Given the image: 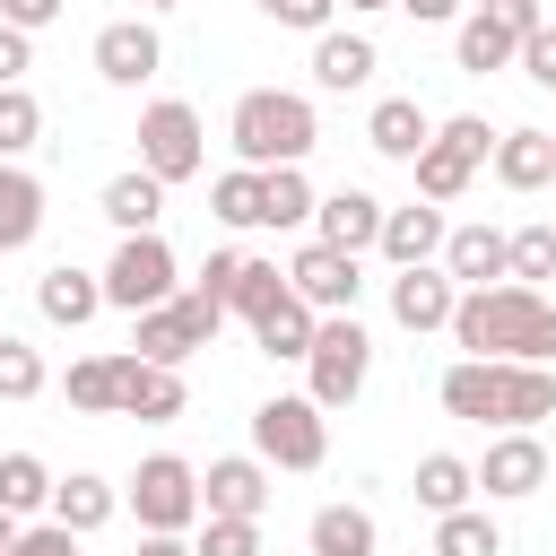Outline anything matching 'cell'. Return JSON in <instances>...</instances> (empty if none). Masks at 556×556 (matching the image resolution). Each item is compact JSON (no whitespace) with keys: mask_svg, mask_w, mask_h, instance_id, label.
<instances>
[{"mask_svg":"<svg viewBox=\"0 0 556 556\" xmlns=\"http://www.w3.org/2000/svg\"><path fill=\"white\" fill-rule=\"evenodd\" d=\"M321 417H330V408H321L313 391H278V400L252 408V452L278 460V469H321V460H330V426H321Z\"/></svg>","mask_w":556,"mask_h":556,"instance_id":"cell-4","label":"cell"},{"mask_svg":"<svg viewBox=\"0 0 556 556\" xmlns=\"http://www.w3.org/2000/svg\"><path fill=\"white\" fill-rule=\"evenodd\" d=\"M304 374H313V400H321V408H348V400L365 391V374H374L365 321H356V313H321V330H313V348H304Z\"/></svg>","mask_w":556,"mask_h":556,"instance_id":"cell-5","label":"cell"},{"mask_svg":"<svg viewBox=\"0 0 556 556\" xmlns=\"http://www.w3.org/2000/svg\"><path fill=\"white\" fill-rule=\"evenodd\" d=\"M208 208H217L226 226H269V182H261V165L217 174V182H208Z\"/></svg>","mask_w":556,"mask_h":556,"instance_id":"cell-31","label":"cell"},{"mask_svg":"<svg viewBox=\"0 0 556 556\" xmlns=\"http://www.w3.org/2000/svg\"><path fill=\"white\" fill-rule=\"evenodd\" d=\"M235 278H243V252H208V269H200V287H208L217 304L235 295Z\"/></svg>","mask_w":556,"mask_h":556,"instance_id":"cell-45","label":"cell"},{"mask_svg":"<svg viewBox=\"0 0 556 556\" xmlns=\"http://www.w3.org/2000/svg\"><path fill=\"white\" fill-rule=\"evenodd\" d=\"M35 391H43V356L0 330V400H35Z\"/></svg>","mask_w":556,"mask_h":556,"instance_id":"cell-39","label":"cell"},{"mask_svg":"<svg viewBox=\"0 0 556 556\" xmlns=\"http://www.w3.org/2000/svg\"><path fill=\"white\" fill-rule=\"evenodd\" d=\"M521 70H530L539 87H556V26H539V35H521Z\"/></svg>","mask_w":556,"mask_h":556,"instance_id":"cell-43","label":"cell"},{"mask_svg":"<svg viewBox=\"0 0 556 556\" xmlns=\"http://www.w3.org/2000/svg\"><path fill=\"white\" fill-rule=\"evenodd\" d=\"M478 495V460H460V452H426L417 460V504L426 513H460Z\"/></svg>","mask_w":556,"mask_h":556,"instance_id":"cell-29","label":"cell"},{"mask_svg":"<svg viewBox=\"0 0 556 556\" xmlns=\"http://www.w3.org/2000/svg\"><path fill=\"white\" fill-rule=\"evenodd\" d=\"M434 556H504V530L486 513H434Z\"/></svg>","mask_w":556,"mask_h":556,"instance_id":"cell-34","label":"cell"},{"mask_svg":"<svg viewBox=\"0 0 556 556\" xmlns=\"http://www.w3.org/2000/svg\"><path fill=\"white\" fill-rule=\"evenodd\" d=\"M26 61H35V52H26V26L0 17V87H26Z\"/></svg>","mask_w":556,"mask_h":556,"instance_id":"cell-42","label":"cell"},{"mask_svg":"<svg viewBox=\"0 0 556 556\" xmlns=\"http://www.w3.org/2000/svg\"><path fill=\"white\" fill-rule=\"evenodd\" d=\"M452 339L469 356H521V365H547L556 356V304L521 278H495V287H460L452 304Z\"/></svg>","mask_w":556,"mask_h":556,"instance_id":"cell-1","label":"cell"},{"mask_svg":"<svg viewBox=\"0 0 556 556\" xmlns=\"http://www.w3.org/2000/svg\"><path fill=\"white\" fill-rule=\"evenodd\" d=\"M374 70H382V52H374L365 35H330V26L313 35V87H330V96H348V87H365Z\"/></svg>","mask_w":556,"mask_h":556,"instance_id":"cell-22","label":"cell"},{"mask_svg":"<svg viewBox=\"0 0 556 556\" xmlns=\"http://www.w3.org/2000/svg\"><path fill=\"white\" fill-rule=\"evenodd\" d=\"M443 408L469 417V426H539L556 417V374L547 365H521V356H460L443 374Z\"/></svg>","mask_w":556,"mask_h":556,"instance_id":"cell-2","label":"cell"},{"mask_svg":"<svg viewBox=\"0 0 556 556\" xmlns=\"http://www.w3.org/2000/svg\"><path fill=\"white\" fill-rule=\"evenodd\" d=\"M0 17L35 35V26H52V17H61V0H0Z\"/></svg>","mask_w":556,"mask_h":556,"instance_id":"cell-47","label":"cell"},{"mask_svg":"<svg viewBox=\"0 0 556 556\" xmlns=\"http://www.w3.org/2000/svg\"><path fill=\"white\" fill-rule=\"evenodd\" d=\"M417 26H443V17H460V0H400Z\"/></svg>","mask_w":556,"mask_h":556,"instance_id":"cell-48","label":"cell"},{"mask_svg":"<svg viewBox=\"0 0 556 556\" xmlns=\"http://www.w3.org/2000/svg\"><path fill=\"white\" fill-rule=\"evenodd\" d=\"M43 139V104L26 87H0V156H26Z\"/></svg>","mask_w":556,"mask_h":556,"instance_id":"cell-37","label":"cell"},{"mask_svg":"<svg viewBox=\"0 0 556 556\" xmlns=\"http://www.w3.org/2000/svg\"><path fill=\"white\" fill-rule=\"evenodd\" d=\"M61 391H70L78 417H122V374H113V356H78Z\"/></svg>","mask_w":556,"mask_h":556,"instance_id":"cell-32","label":"cell"},{"mask_svg":"<svg viewBox=\"0 0 556 556\" xmlns=\"http://www.w3.org/2000/svg\"><path fill=\"white\" fill-rule=\"evenodd\" d=\"M200 556H261V521H235V513H200Z\"/></svg>","mask_w":556,"mask_h":556,"instance_id":"cell-38","label":"cell"},{"mask_svg":"<svg viewBox=\"0 0 556 556\" xmlns=\"http://www.w3.org/2000/svg\"><path fill=\"white\" fill-rule=\"evenodd\" d=\"M478 486H486V495H539V486H547V443H539L530 426H504V434L486 443V460H478Z\"/></svg>","mask_w":556,"mask_h":556,"instance_id":"cell-14","label":"cell"},{"mask_svg":"<svg viewBox=\"0 0 556 556\" xmlns=\"http://www.w3.org/2000/svg\"><path fill=\"white\" fill-rule=\"evenodd\" d=\"M139 9H174V0H139Z\"/></svg>","mask_w":556,"mask_h":556,"instance_id":"cell-53","label":"cell"},{"mask_svg":"<svg viewBox=\"0 0 556 556\" xmlns=\"http://www.w3.org/2000/svg\"><path fill=\"white\" fill-rule=\"evenodd\" d=\"M139 556H200V547H182V530H148V539H139Z\"/></svg>","mask_w":556,"mask_h":556,"instance_id":"cell-49","label":"cell"},{"mask_svg":"<svg viewBox=\"0 0 556 556\" xmlns=\"http://www.w3.org/2000/svg\"><path fill=\"white\" fill-rule=\"evenodd\" d=\"M443 269H452L460 287H495V278H513V235H495V226H452V235H443Z\"/></svg>","mask_w":556,"mask_h":556,"instance_id":"cell-17","label":"cell"},{"mask_svg":"<svg viewBox=\"0 0 556 556\" xmlns=\"http://www.w3.org/2000/svg\"><path fill=\"white\" fill-rule=\"evenodd\" d=\"M35 304H43V321L78 330V321H96V313H104V278L61 261V269H43V278H35Z\"/></svg>","mask_w":556,"mask_h":556,"instance_id":"cell-21","label":"cell"},{"mask_svg":"<svg viewBox=\"0 0 556 556\" xmlns=\"http://www.w3.org/2000/svg\"><path fill=\"white\" fill-rule=\"evenodd\" d=\"M452 52H460V70L469 78H486V70H504V61H521V35L495 17V9H478V17H460V35H452Z\"/></svg>","mask_w":556,"mask_h":556,"instance_id":"cell-26","label":"cell"},{"mask_svg":"<svg viewBox=\"0 0 556 556\" xmlns=\"http://www.w3.org/2000/svg\"><path fill=\"white\" fill-rule=\"evenodd\" d=\"M478 9H495L513 35H539V26H547V17H539V0H478Z\"/></svg>","mask_w":556,"mask_h":556,"instance_id":"cell-46","label":"cell"},{"mask_svg":"<svg viewBox=\"0 0 556 556\" xmlns=\"http://www.w3.org/2000/svg\"><path fill=\"white\" fill-rule=\"evenodd\" d=\"M452 304H460V278L434 269V261H417V269L391 278V321L400 330H452Z\"/></svg>","mask_w":556,"mask_h":556,"instance_id":"cell-13","label":"cell"},{"mask_svg":"<svg viewBox=\"0 0 556 556\" xmlns=\"http://www.w3.org/2000/svg\"><path fill=\"white\" fill-rule=\"evenodd\" d=\"M200 113L182 104V96H156L148 113H139V165L156 174V182H191L200 174Z\"/></svg>","mask_w":556,"mask_h":556,"instance_id":"cell-9","label":"cell"},{"mask_svg":"<svg viewBox=\"0 0 556 556\" xmlns=\"http://www.w3.org/2000/svg\"><path fill=\"white\" fill-rule=\"evenodd\" d=\"M374 513L365 504H321L313 513V556H374Z\"/></svg>","mask_w":556,"mask_h":556,"instance_id":"cell-30","label":"cell"},{"mask_svg":"<svg viewBox=\"0 0 556 556\" xmlns=\"http://www.w3.org/2000/svg\"><path fill=\"white\" fill-rule=\"evenodd\" d=\"M113 374H122V417H139V426H165V417H182V365H156V356H139V348H122L113 356Z\"/></svg>","mask_w":556,"mask_h":556,"instance_id":"cell-12","label":"cell"},{"mask_svg":"<svg viewBox=\"0 0 556 556\" xmlns=\"http://www.w3.org/2000/svg\"><path fill=\"white\" fill-rule=\"evenodd\" d=\"M287 287H295L313 313H356V287H365V278H356V252H339V243L313 235V243L287 261Z\"/></svg>","mask_w":556,"mask_h":556,"instance_id":"cell-11","label":"cell"},{"mask_svg":"<svg viewBox=\"0 0 556 556\" xmlns=\"http://www.w3.org/2000/svg\"><path fill=\"white\" fill-rule=\"evenodd\" d=\"M113 513H122V486H104L96 469H70V478L52 486V521H70L78 539H87V530H104Z\"/></svg>","mask_w":556,"mask_h":556,"instance_id":"cell-25","label":"cell"},{"mask_svg":"<svg viewBox=\"0 0 556 556\" xmlns=\"http://www.w3.org/2000/svg\"><path fill=\"white\" fill-rule=\"evenodd\" d=\"M261 182H269V226H304L321 208V191L304 182V165H261Z\"/></svg>","mask_w":556,"mask_h":556,"instance_id":"cell-35","label":"cell"},{"mask_svg":"<svg viewBox=\"0 0 556 556\" xmlns=\"http://www.w3.org/2000/svg\"><path fill=\"white\" fill-rule=\"evenodd\" d=\"M139 321V356H156V365H182V356H200L208 339H217V321H226V304L208 295V287H191V295H165V304H148V313H130Z\"/></svg>","mask_w":556,"mask_h":556,"instance_id":"cell-8","label":"cell"},{"mask_svg":"<svg viewBox=\"0 0 556 556\" xmlns=\"http://www.w3.org/2000/svg\"><path fill=\"white\" fill-rule=\"evenodd\" d=\"M156 61H165V43H156V26H148V17H113V26L96 35V70H104L113 87L156 78Z\"/></svg>","mask_w":556,"mask_h":556,"instance_id":"cell-16","label":"cell"},{"mask_svg":"<svg viewBox=\"0 0 556 556\" xmlns=\"http://www.w3.org/2000/svg\"><path fill=\"white\" fill-rule=\"evenodd\" d=\"M513 278L530 287V278H556V226H521L513 235Z\"/></svg>","mask_w":556,"mask_h":556,"instance_id":"cell-40","label":"cell"},{"mask_svg":"<svg viewBox=\"0 0 556 556\" xmlns=\"http://www.w3.org/2000/svg\"><path fill=\"white\" fill-rule=\"evenodd\" d=\"M313 330H321V313H313V304H304L295 287H287V295H278V304H269V313L252 321L261 356H304V348H313Z\"/></svg>","mask_w":556,"mask_h":556,"instance_id":"cell-28","label":"cell"},{"mask_svg":"<svg viewBox=\"0 0 556 556\" xmlns=\"http://www.w3.org/2000/svg\"><path fill=\"white\" fill-rule=\"evenodd\" d=\"M443 235H452V226H443V200H408V208H382V243H374V252H382L391 269H417V261L443 252Z\"/></svg>","mask_w":556,"mask_h":556,"instance_id":"cell-15","label":"cell"},{"mask_svg":"<svg viewBox=\"0 0 556 556\" xmlns=\"http://www.w3.org/2000/svg\"><path fill=\"white\" fill-rule=\"evenodd\" d=\"M278 295H287V269H278V261H252V252H243V278H235V295H226V313H243V321H261V313H269Z\"/></svg>","mask_w":556,"mask_h":556,"instance_id":"cell-36","label":"cell"},{"mask_svg":"<svg viewBox=\"0 0 556 556\" xmlns=\"http://www.w3.org/2000/svg\"><path fill=\"white\" fill-rule=\"evenodd\" d=\"M96 208H104L122 235H148V226L165 217V182H156L148 165H130V174H113V182H104V200H96Z\"/></svg>","mask_w":556,"mask_h":556,"instance_id":"cell-24","label":"cell"},{"mask_svg":"<svg viewBox=\"0 0 556 556\" xmlns=\"http://www.w3.org/2000/svg\"><path fill=\"white\" fill-rule=\"evenodd\" d=\"M495 156V130L478 122V113H460V122H434V139L417 148V200H460L469 182H478V165Z\"/></svg>","mask_w":556,"mask_h":556,"instance_id":"cell-7","label":"cell"},{"mask_svg":"<svg viewBox=\"0 0 556 556\" xmlns=\"http://www.w3.org/2000/svg\"><path fill=\"white\" fill-rule=\"evenodd\" d=\"M365 139H374L382 156H400V165H417V148L434 139V122H426V104H417V96H382V104L365 113Z\"/></svg>","mask_w":556,"mask_h":556,"instance_id":"cell-23","label":"cell"},{"mask_svg":"<svg viewBox=\"0 0 556 556\" xmlns=\"http://www.w3.org/2000/svg\"><path fill=\"white\" fill-rule=\"evenodd\" d=\"M486 165L504 191H539V182H556V130H504Z\"/></svg>","mask_w":556,"mask_h":556,"instance_id":"cell-19","label":"cell"},{"mask_svg":"<svg viewBox=\"0 0 556 556\" xmlns=\"http://www.w3.org/2000/svg\"><path fill=\"white\" fill-rule=\"evenodd\" d=\"M330 9H339V0H278L269 17H278V26H304V35H321V26H330Z\"/></svg>","mask_w":556,"mask_h":556,"instance_id":"cell-44","label":"cell"},{"mask_svg":"<svg viewBox=\"0 0 556 556\" xmlns=\"http://www.w3.org/2000/svg\"><path fill=\"white\" fill-rule=\"evenodd\" d=\"M313 226H321V243H339V252H365V243H382V200L374 191H330L321 208H313Z\"/></svg>","mask_w":556,"mask_h":556,"instance_id":"cell-20","label":"cell"},{"mask_svg":"<svg viewBox=\"0 0 556 556\" xmlns=\"http://www.w3.org/2000/svg\"><path fill=\"white\" fill-rule=\"evenodd\" d=\"M17 530H26V521H17V513H9V504H0V556H9V547H17Z\"/></svg>","mask_w":556,"mask_h":556,"instance_id":"cell-50","label":"cell"},{"mask_svg":"<svg viewBox=\"0 0 556 556\" xmlns=\"http://www.w3.org/2000/svg\"><path fill=\"white\" fill-rule=\"evenodd\" d=\"M35 235H43V182L0 165V252H26Z\"/></svg>","mask_w":556,"mask_h":556,"instance_id":"cell-27","label":"cell"},{"mask_svg":"<svg viewBox=\"0 0 556 556\" xmlns=\"http://www.w3.org/2000/svg\"><path fill=\"white\" fill-rule=\"evenodd\" d=\"M174 295V252H165V235L148 226V235H122V252L104 261V304H122V313H148V304H165Z\"/></svg>","mask_w":556,"mask_h":556,"instance_id":"cell-10","label":"cell"},{"mask_svg":"<svg viewBox=\"0 0 556 556\" xmlns=\"http://www.w3.org/2000/svg\"><path fill=\"white\" fill-rule=\"evenodd\" d=\"M9 556H78V530L70 521H35V530H17Z\"/></svg>","mask_w":556,"mask_h":556,"instance_id":"cell-41","label":"cell"},{"mask_svg":"<svg viewBox=\"0 0 556 556\" xmlns=\"http://www.w3.org/2000/svg\"><path fill=\"white\" fill-rule=\"evenodd\" d=\"M226 139H235L243 165H304L313 139H321V122H313L304 96H287V87H252V96H235Z\"/></svg>","mask_w":556,"mask_h":556,"instance_id":"cell-3","label":"cell"},{"mask_svg":"<svg viewBox=\"0 0 556 556\" xmlns=\"http://www.w3.org/2000/svg\"><path fill=\"white\" fill-rule=\"evenodd\" d=\"M52 486H61V478H52L35 452H9V460H0V504H9L17 521H26V513H43V504H52Z\"/></svg>","mask_w":556,"mask_h":556,"instance_id":"cell-33","label":"cell"},{"mask_svg":"<svg viewBox=\"0 0 556 556\" xmlns=\"http://www.w3.org/2000/svg\"><path fill=\"white\" fill-rule=\"evenodd\" d=\"M122 504L139 513V530H191V521L208 513V504H200V469H191L182 452H148V460L130 469Z\"/></svg>","mask_w":556,"mask_h":556,"instance_id":"cell-6","label":"cell"},{"mask_svg":"<svg viewBox=\"0 0 556 556\" xmlns=\"http://www.w3.org/2000/svg\"><path fill=\"white\" fill-rule=\"evenodd\" d=\"M200 504L208 513H235V521H261V504H269V478H261V460H208L200 469Z\"/></svg>","mask_w":556,"mask_h":556,"instance_id":"cell-18","label":"cell"},{"mask_svg":"<svg viewBox=\"0 0 556 556\" xmlns=\"http://www.w3.org/2000/svg\"><path fill=\"white\" fill-rule=\"evenodd\" d=\"M252 9H261V17H269V9H278V0H252Z\"/></svg>","mask_w":556,"mask_h":556,"instance_id":"cell-52","label":"cell"},{"mask_svg":"<svg viewBox=\"0 0 556 556\" xmlns=\"http://www.w3.org/2000/svg\"><path fill=\"white\" fill-rule=\"evenodd\" d=\"M348 9H400V0H348Z\"/></svg>","mask_w":556,"mask_h":556,"instance_id":"cell-51","label":"cell"}]
</instances>
